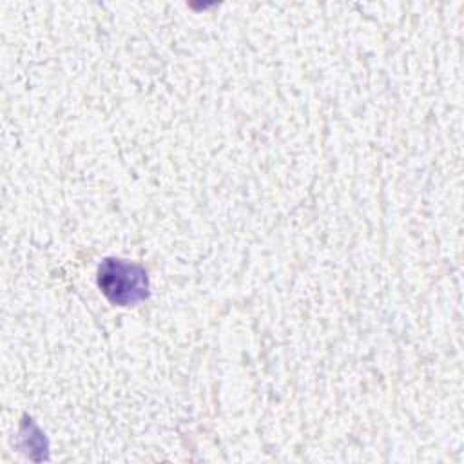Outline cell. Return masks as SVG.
Returning <instances> with one entry per match:
<instances>
[{"label": "cell", "mask_w": 464, "mask_h": 464, "mask_svg": "<svg viewBox=\"0 0 464 464\" xmlns=\"http://www.w3.org/2000/svg\"><path fill=\"white\" fill-rule=\"evenodd\" d=\"M98 286L103 295L120 306L134 304L149 295L147 272L123 259H105L98 268Z\"/></svg>", "instance_id": "6da1fadb"}]
</instances>
